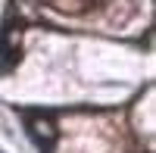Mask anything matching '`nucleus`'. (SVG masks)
I'll return each instance as SVG.
<instances>
[{"label":"nucleus","instance_id":"f257e3e1","mask_svg":"<svg viewBox=\"0 0 156 153\" xmlns=\"http://www.w3.org/2000/svg\"><path fill=\"white\" fill-rule=\"evenodd\" d=\"M25 128H28V137H31L44 153L53 150L56 128H53V122H50V112H25Z\"/></svg>","mask_w":156,"mask_h":153},{"label":"nucleus","instance_id":"f03ea898","mask_svg":"<svg viewBox=\"0 0 156 153\" xmlns=\"http://www.w3.org/2000/svg\"><path fill=\"white\" fill-rule=\"evenodd\" d=\"M16 62H19V28H12V22L6 19L0 28V75L12 72Z\"/></svg>","mask_w":156,"mask_h":153}]
</instances>
